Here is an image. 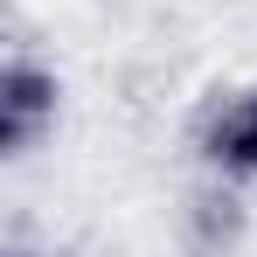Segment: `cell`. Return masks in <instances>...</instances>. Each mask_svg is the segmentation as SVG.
Listing matches in <instances>:
<instances>
[{
	"label": "cell",
	"mask_w": 257,
	"mask_h": 257,
	"mask_svg": "<svg viewBox=\"0 0 257 257\" xmlns=\"http://www.w3.org/2000/svg\"><path fill=\"white\" fill-rule=\"evenodd\" d=\"M56 97H63L56 77L35 70L28 56H14V63L0 70V153H7V160H21V153L56 125Z\"/></svg>",
	"instance_id": "1"
},
{
	"label": "cell",
	"mask_w": 257,
	"mask_h": 257,
	"mask_svg": "<svg viewBox=\"0 0 257 257\" xmlns=\"http://www.w3.org/2000/svg\"><path fill=\"white\" fill-rule=\"evenodd\" d=\"M202 160L215 174H229V181H250L257 174V90L243 97H229V104H215L209 118H202Z\"/></svg>",
	"instance_id": "2"
}]
</instances>
